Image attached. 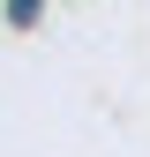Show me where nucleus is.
<instances>
[{
  "label": "nucleus",
  "mask_w": 150,
  "mask_h": 157,
  "mask_svg": "<svg viewBox=\"0 0 150 157\" xmlns=\"http://www.w3.org/2000/svg\"><path fill=\"white\" fill-rule=\"evenodd\" d=\"M38 15H45V0H8V23H23V30H30Z\"/></svg>",
  "instance_id": "obj_1"
}]
</instances>
